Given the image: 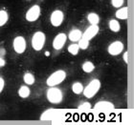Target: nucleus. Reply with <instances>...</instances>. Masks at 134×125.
Listing matches in <instances>:
<instances>
[{"instance_id": "7", "label": "nucleus", "mask_w": 134, "mask_h": 125, "mask_svg": "<svg viewBox=\"0 0 134 125\" xmlns=\"http://www.w3.org/2000/svg\"><path fill=\"white\" fill-rule=\"evenodd\" d=\"M63 20H64V14L60 10H55L51 14L50 22L54 27H59L62 24Z\"/></svg>"}, {"instance_id": "28", "label": "nucleus", "mask_w": 134, "mask_h": 125, "mask_svg": "<svg viewBox=\"0 0 134 125\" xmlns=\"http://www.w3.org/2000/svg\"><path fill=\"white\" fill-rule=\"evenodd\" d=\"M5 64H6L5 59L3 58V57H1V56H0V68H2V67L5 66Z\"/></svg>"}, {"instance_id": "9", "label": "nucleus", "mask_w": 134, "mask_h": 125, "mask_svg": "<svg viewBox=\"0 0 134 125\" xmlns=\"http://www.w3.org/2000/svg\"><path fill=\"white\" fill-rule=\"evenodd\" d=\"M124 48L125 47H124L123 42L116 40L109 44V46L107 47V52L110 56H118L124 51Z\"/></svg>"}, {"instance_id": "25", "label": "nucleus", "mask_w": 134, "mask_h": 125, "mask_svg": "<svg viewBox=\"0 0 134 125\" xmlns=\"http://www.w3.org/2000/svg\"><path fill=\"white\" fill-rule=\"evenodd\" d=\"M125 0H111V4L114 8H120L124 5Z\"/></svg>"}, {"instance_id": "15", "label": "nucleus", "mask_w": 134, "mask_h": 125, "mask_svg": "<svg viewBox=\"0 0 134 125\" xmlns=\"http://www.w3.org/2000/svg\"><path fill=\"white\" fill-rule=\"evenodd\" d=\"M30 94H31V90L28 87V85H22V86L19 87V89H18V96L21 98H27V97H29Z\"/></svg>"}, {"instance_id": "16", "label": "nucleus", "mask_w": 134, "mask_h": 125, "mask_svg": "<svg viewBox=\"0 0 134 125\" xmlns=\"http://www.w3.org/2000/svg\"><path fill=\"white\" fill-rule=\"evenodd\" d=\"M87 21L90 23V25H98L100 23V16L96 13H89L87 14Z\"/></svg>"}, {"instance_id": "2", "label": "nucleus", "mask_w": 134, "mask_h": 125, "mask_svg": "<svg viewBox=\"0 0 134 125\" xmlns=\"http://www.w3.org/2000/svg\"><path fill=\"white\" fill-rule=\"evenodd\" d=\"M46 98L52 104H59L63 99V94L62 90L57 88L56 86L49 87L46 92Z\"/></svg>"}, {"instance_id": "1", "label": "nucleus", "mask_w": 134, "mask_h": 125, "mask_svg": "<svg viewBox=\"0 0 134 125\" xmlns=\"http://www.w3.org/2000/svg\"><path fill=\"white\" fill-rule=\"evenodd\" d=\"M66 76L67 74L64 70H58L56 72H54L52 75H49V78L46 80V84L49 87L58 86L65 80Z\"/></svg>"}, {"instance_id": "21", "label": "nucleus", "mask_w": 134, "mask_h": 125, "mask_svg": "<svg viewBox=\"0 0 134 125\" xmlns=\"http://www.w3.org/2000/svg\"><path fill=\"white\" fill-rule=\"evenodd\" d=\"M9 14L4 10H0V27H3L6 23L8 22Z\"/></svg>"}, {"instance_id": "5", "label": "nucleus", "mask_w": 134, "mask_h": 125, "mask_svg": "<svg viewBox=\"0 0 134 125\" xmlns=\"http://www.w3.org/2000/svg\"><path fill=\"white\" fill-rule=\"evenodd\" d=\"M26 47H27L26 40L22 35H17L14 37L13 40V48L15 53L21 55L26 51Z\"/></svg>"}, {"instance_id": "20", "label": "nucleus", "mask_w": 134, "mask_h": 125, "mask_svg": "<svg viewBox=\"0 0 134 125\" xmlns=\"http://www.w3.org/2000/svg\"><path fill=\"white\" fill-rule=\"evenodd\" d=\"M80 47H79L78 43H72V44H70L69 46H68V48H67V51H68V53H71L72 56H77L79 53V52H80Z\"/></svg>"}, {"instance_id": "22", "label": "nucleus", "mask_w": 134, "mask_h": 125, "mask_svg": "<svg viewBox=\"0 0 134 125\" xmlns=\"http://www.w3.org/2000/svg\"><path fill=\"white\" fill-rule=\"evenodd\" d=\"M72 91H73V93L76 94H81L82 91H83V85H82L81 82H75V83H73V85H72Z\"/></svg>"}, {"instance_id": "24", "label": "nucleus", "mask_w": 134, "mask_h": 125, "mask_svg": "<svg viewBox=\"0 0 134 125\" xmlns=\"http://www.w3.org/2000/svg\"><path fill=\"white\" fill-rule=\"evenodd\" d=\"M79 110H83V111H88L91 109V104L89 102H83L78 107Z\"/></svg>"}, {"instance_id": "23", "label": "nucleus", "mask_w": 134, "mask_h": 125, "mask_svg": "<svg viewBox=\"0 0 134 125\" xmlns=\"http://www.w3.org/2000/svg\"><path fill=\"white\" fill-rule=\"evenodd\" d=\"M78 45L79 47H80V49H81V50H86L87 48L89 47V40L81 37L78 41Z\"/></svg>"}, {"instance_id": "6", "label": "nucleus", "mask_w": 134, "mask_h": 125, "mask_svg": "<svg viewBox=\"0 0 134 125\" xmlns=\"http://www.w3.org/2000/svg\"><path fill=\"white\" fill-rule=\"evenodd\" d=\"M41 14V9L38 5H33L28 11H26L25 18L28 22H35L38 19Z\"/></svg>"}, {"instance_id": "3", "label": "nucleus", "mask_w": 134, "mask_h": 125, "mask_svg": "<svg viewBox=\"0 0 134 125\" xmlns=\"http://www.w3.org/2000/svg\"><path fill=\"white\" fill-rule=\"evenodd\" d=\"M100 89V81L97 78L93 79L87 84L86 87H83V96L86 98H92L96 96V94Z\"/></svg>"}, {"instance_id": "12", "label": "nucleus", "mask_w": 134, "mask_h": 125, "mask_svg": "<svg viewBox=\"0 0 134 125\" xmlns=\"http://www.w3.org/2000/svg\"><path fill=\"white\" fill-rule=\"evenodd\" d=\"M81 35H82V32L81 30L73 29L72 31H70V33H68V39L71 42L75 43V42H78L81 38Z\"/></svg>"}, {"instance_id": "10", "label": "nucleus", "mask_w": 134, "mask_h": 125, "mask_svg": "<svg viewBox=\"0 0 134 125\" xmlns=\"http://www.w3.org/2000/svg\"><path fill=\"white\" fill-rule=\"evenodd\" d=\"M99 31H100V28H99L98 25H90L88 28L85 30L83 33H82V35L81 37H83V38L87 39V40H91L95 37L97 34H98Z\"/></svg>"}, {"instance_id": "8", "label": "nucleus", "mask_w": 134, "mask_h": 125, "mask_svg": "<svg viewBox=\"0 0 134 125\" xmlns=\"http://www.w3.org/2000/svg\"><path fill=\"white\" fill-rule=\"evenodd\" d=\"M67 40V35L64 33H58L55 38H54L53 42H52V46L56 51L62 50V48L64 47L65 43Z\"/></svg>"}, {"instance_id": "11", "label": "nucleus", "mask_w": 134, "mask_h": 125, "mask_svg": "<svg viewBox=\"0 0 134 125\" xmlns=\"http://www.w3.org/2000/svg\"><path fill=\"white\" fill-rule=\"evenodd\" d=\"M94 108L96 110H100V111H112V110H114V105L109 101L102 100V101L96 103Z\"/></svg>"}, {"instance_id": "26", "label": "nucleus", "mask_w": 134, "mask_h": 125, "mask_svg": "<svg viewBox=\"0 0 134 125\" xmlns=\"http://www.w3.org/2000/svg\"><path fill=\"white\" fill-rule=\"evenodd\" d=\"M4 87H5V80H4V78L0 76V94L2 93Z\"/></svg>"}, {"instance_id": "19", "label": "nucleus", "mask_w": 134, "mask_h": 125, "mask_svg": "<svg viewBox=\"0 0 134 125\" xmlns=\"http://www.w3.org/2000/svg\"><path fill=\"white\" fill-rule=\"evenodd\" d=\"M23 81L25 82L26 85L30 86V85H33V84L35 83L36 78H35L34 75L31 74V73H25L24 75H23Z\"/></svg>"}, {"instance_id": "14", "label": "nucleus", "mask_w": 134, "mask_h": 125, "mask_svg": "<svg viewBox=\"0 0 134 125\" xmlns=\"http://www.w3.org/2000/svg\"><path fill=\"white\" fill-rule=\"evenodd\" d=\"M59 118V116L57 115L55 110H48V111L44 112L40 117L41 120H57Z\"/></svg>"}, {"instance_id": "17", "label": "nucleus", "mask_w": 134, "mask_h": 125, "mask_svg": "<svg viewBox=\"0 0 134 125\" xmlns=\"http://www.w3.org/2000/svg\"><path fill=\"white\" fill-rule=\"evenodd\" d=\"M108 26H109V29H110V31L113 32V33H118V32H120L121 30V25L119 21L116 19H111L109 21L108 23Z\"/></svg>"}, {"instance_id": "27", "label": "nucleus", "mask_w": 134, "mask_h": 125, "mask_svg": "<svg viewBox=\"0 0 134 125\" xmlns=\"http://www.w3.org/2000/svg\"><path fill=\"white\" fill-rule=\"evenodd\" d=\"M127 56H129V53H127V52H125V53H124V56H123V58H124V61L126 62V64L129 63V58H127Z\"/></svg>"}, {"instance_id": "18", "label": "nucleus", "mask_w": 134, "mask_h": 125, "mask_svg": "<svg viewBox=\"0 0 134 125\" xmlns=\"http://www.w3.org/2000/svg\"><path fill=\"white\" fill-rule=\"evenodd\" d=\"M81 68H82V71H83L84 73L90 74V73H92L93 71L95 70V65L91 61H85L81 65Z\"/></svg>"}, {"instance_id": "4", "label": "nucleus", "mask_w": 134, "mask_h": 125, "mask_svg": "<svg viewBox=\"0 0 134 125\" xmlns=\"http://www.w3.org/2000/svg\"><path fill=\"white\" fill-rule=\"evenodd\" d=\"M45 41H46V35H45V33L40 31L36 32L33 34V36H32V40H31L32 47L36 52L41 51L43 49V47H44Z\"/></svg>"}, {"instance_id": "13", "label": "nucleus", "mask_w": 134, "mask_h": 125, "mask_svg": "<svg viewBox=\"0 0 134 125\" xmlns=\"http://www.w3.org/2000/svg\"><path fill=\"white\" fill-rule=\"evenodd\" d=\"M116 18L120 20H126L129 17V9L127 7H120L118 8V11H116Z\"/></svg>"}]
</instances>
